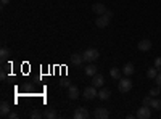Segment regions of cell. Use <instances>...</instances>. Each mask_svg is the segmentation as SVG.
Wrapping results in <instances>:
<instances>
[{
    "label": "cell",
    "instance_id": "obj_1",
    "mask_svg": "<svg viewBox=\"0 0 161 119\" xmlns=\"http://www.w3.org/2000/svg\"><path fill=\"white\" fill-rule=\"evenodd\" d=\"M111 18H113V11H110V10H106L105 15H98V16L95 18V24H97V28H100V29L106 28V26L110 24Z\"/></svg>",
    "mask_w": 161,
    "mask_h": 119
},
{
    "label": "cell",
    "instance_id": "obj_2",
    "mask_svg": "<svg viewBox=\"0 0 161 119\" xmlns=\"http://www.w3.org/2000/svg\"><path fill=\"white\" fill-rule=\"evenodd\" d=\"M118 89H119L121 94H127V92L132 89V81L129 79V76L121 77V79H119V82H118Z\"/></svg>",
    "mask_w": 161,
    "mask_h": 119
},
{
    "label": "cell",
    "instance_id": "obj_3",
    "mask_svg": "<svg viewBox=\"0 0 161 119\" xmlns=\"http://www.w3.org/2000/svg\"><path fill=\"white\" fill-rule=\"evenodd\" d=\"M82 55H84V60L87 63H93V61H97V58L100 57V51L97 48H87Z\"/></svg>",
    "mask_w": 161,
    "mask_h": 119
},
{
    "label": "cell",
    "instance_id": "obj_4",
    "mask_svg": "<svg viewBox=\"0 0 161 119\" xmlns=\"http://www.w3.org/2000/svg\"><path fill=\"white\" fill-rule=\"evenodd\" d=\"M136 116H137L139 119H150V117H152V110H150V106H145V105H142V106L137 110Z\"/></svg>",
    "mask_w": 161,
    "mask_h": 119
},
{
    "label": "cell",
    "instance_id": "obj_5",
    "mask_svg": "<svg viewBox=\"0 0 161 119\" xmlns=\"http://www.w3.org/2000/svg\"><path fill=\"white\" fill-rule=\"evenodd\" d=\"M97 95H98V90H97V87H93V85L86 87V90H84V98H86V100H93Z\"/></svg>",
    "mask_w": 161,
    "mask_h": 119
},
{
    "label": "cell",
    "instance_id": "obj_6",
    "mask_svg": "<svg viewBox=\"0 0 161 119\" xmlns=\"http://www.w3.org/2000/svg\"><path fill=\"white\" fill-rule=\"evenodd\" d=\"M73 117H74V119H87V117H89V110L84 108V106H79V108H76Z\"/></svg>",
    "mask_w": 161,
    "mask_h": 119
},
{
    "label": "cell",
    "instance_id": "obj_7",
    "mask_svg": "<svg viewBox=\"0 0 161 119\" xmlns=\"http://www.w3.org/2000/svg\"><path fill=\"white\" fill-rule=\"evenodd\" d=\"M93 116H95L97 119H108L110 117V111L106 108H95V111H93Z\"/></svg>",
    "mask_w": 161,
    "mask_h": 119
},
{
    "label": "cell",
    "instance_id": "obj_8",
    "mask_svg": "<svg viewBox=\"0 0 161 119\" xmlns=\"http://www.w3.org/2000/svg\"><path fill=\"white\" fill-rule=\"evenodd\" d=\"M103 84H105V79H103V76L102 74H95V76H92V85L93 87H97V89H102L103 87Z\"/></svg>",
    "mask_w": 161,
    "mask_h": 119
},
{
    "label": "cell",
    "instance_id": "obj_9",
    "mask_svg": "<svg viewBox=\"0 0 161 119\" xmlns=\"http://www.w3.org/2000/svg\"><path fill=\"white\" fill-rule=\"evenodd\" d=\"M92 10H93V13L98 16V15H105L106 13V7L103 5V3H100V2H97V3H93L92 5Z\"/></svg>",
    "mask_w": 161,
    "mask_h": 119
},
{
    "label": "cell",
    "instance_id": "obj_10",
    "mask_svg": "<svg viewBox=\"0 0 161 119\" xmlns=\"http://www.w3.org/2000/svg\"><path fill=\"white\" fill-rule=\"evenodd\" d=\"M137 47H139L140 51H148V50H152V41H148V39H143V41L139 42Z\"/></svg>",
    "mask_w": 161,
    "mask_h": 119
},
{
    "label": "cell",
    "instance_id": "obj_11",
    "mask_svg": "<svg viewBox=\"0 0 161 119\" xmlns=\"http://www.w3.org/2000/svg\"><path fill=\"white\" fill-rule=\"evenodd\" d=\"M102 101H106V100H110V97H111V90L110 89H100L98 90V95H97Z\"/></svg>",
    "mask_w": 161,
    "mask_h": 119
},
{
    "label": "cell",
    "instance_id": "obj_12",
    "mask_svg": "<svg viewBox=\"0 0 161 119\" xmlns=\"http://www.w3.org/2000/svg\"><path fill=\"white\" fill-rule=\"evenodd\" d=\"M68 97H69L71 100H76V98L79 97V89H77L76 85H69V87H68Z\"/></svg>",
    "mask_w": 161,
    "mask_h": 119
},
{
    "label": "cell",
    "instance_id": "obj_13",
    "mask_svg": "<svg viewBox=\"0 0 161 119\" xmlns=\"http://www.w3.org/2000/svg\"><path fill=\"white\" fill-rule=\"evenodd\" d=\"M97 69H98V68H97L93 63H89V64L86 66V76H90V77L95 76V74H97Z\"/></svg>",
    "mask_w": 161,
    "mask_h": 119
},
{
    "label": "cell",
    "instance_id": "obj_14",
    "mask_svg": "<svg viewBox=\"0 0 161 119\" xmlns=\"http://www.w3.org/2000/svg\"><path fill=\"white\" fill-rule=\"evenodd\" d=\"M8 114H10V105L7 101H2V105H0V116L7 117Z\"/></svg>",
    "mask_w": 161,
    "mask_h": 119
},
{
    "label": "cell",
    "instance_id": "obj_15",
    "mask_svg": "<svg viewBox=\"0 0 161 119\" xmlns=\"http://www.w3.org/2000/svg\"><path fill=\"white\" fill-rule=\"evenodd\" d=\"M71 61H73V64H76V66H80L86 60H84V55H80V53H74L73 57H71Z\"/></svg>",
    "mask_w": 161,
    "mask_h": 119
},
{
    "label": "cell",
    "instance_id": "obj_16",
    "mask_svg": "<svg viewBox=\"0 0 161 119\" xmlns=\"http://www.w3.org/2000/svg\"><path fill=\"white\" fill-rule=\"evenodd\" d=\"M134 71H136V69H134V64H132V63H126V64L123 66V74H124V76H132Z\"/></svg>",
    "mask_w": 161,
    "mask_h": 119
},
{
    "label": "cell",
    "instance_id": "obj_17",
    "mask_svg": "<svg viewBox=\"0 0 161 119\" xmlns=\"http://www.w3.org/2000/svg\"><path fill=\"white\" fill-rule=\"evenodd\" d=\"M121 74H123V69H119V68H113L110 69V76H111V79H116V81H119L121 79Z\"/></svg>",
    "mask_w": 161,
    "mask_h": 119
},
{
    "label": "cell",
    "instance_id": "obj_18",
    "mask_svg": "<svg viewBox=\"0 0 161 119\" xmlns=\"http://www.w3.org/2000/svg\"><path fill=\"white\" fill-rule=\"evenodd\" d=\"M44 117H47V119H55V117H57V111L53 110V108H47V110L44 111Z\"/></svg>",
    "mask_w": 161,
    "mask_h": 119
},
{
    "label": "cell",
    "instance_id": "obj_19",
    "mask_svg": "<svg viewBox=\"0 0 161 119\" xmlns=\"http://www.w3.org/2000/svg\"><path fill=\"white\" fill-rule=\"evenodd\" d=\"M158 69L155 68V66H153V68H148V69H147V77H148V79H155L156 76H158Z\"/></svg>",
    "mask_w": 161,
    "mask_h": 119
},
{
    "label": "cell",
    "instance_id": "obj_20",
    "mask_svg": "<svg viewBox=\"0 0 161 119\" xmlns=\"http://www.w3.org/2000/svg\"><path fill=\"white\" fill-rule=\"evenodd\" d=\"M152 108L156 111H161V98H153L152 101Z\"/></svg>",
    "mask_w": 161,
    "mask_h": 119
},
{
    "label": "cell",
    "instance_id": "obj_21",
    "mask_svg": "<svg viewBox=\"0 0 161 119\" xmlns=\"http://www.w3.org/2000/svg\"><path fill=\"white\" fill-rule=\"evenodd\" d=\"M0 57H2V60H7L10 57V51L7 47H2V50H0Z\"/></svg>",
    "mask_w": 161,
    "mask_h": 119
},
{
    "label": "cell",
    "instance_id": "obj_22",
    "mask_svg": "<svg viewBox=\"0 0 161 119\" xmlns=\"http://www.w3.org/2000/svg\"><path fill=\"white\" fill-rule=\"evenodd\" d=\"M31 117H32V119H40V117H44V113H40V111L36 108V110L31 113Z\"/></svg>",
    "mask_w": 161,
    "mask_h": 119
},
{
    "label": "cell",
    "instance_id": "obj_23",
    "mask_svg": "<svg viewBox=\"0 0 161 119\" xmlns=\"http://www.w3.org/2000/svg\"><path fill=\"white\" fill-rule=\"evenodd\" d=\"M159 94H161V87H158V85H156V87L150 89V95H152V97H158Z\"/></svg>",
    "mask_w": 161,
    "mask_h": 119
},
{
    "label": "cell",
    "instance_id": "obj_24",
    "mask_svg": "<svg viewBox=\"0 0 161 119\" xmlns=\"http://www.w3.org/2000/svg\"><path fill=\"white\" fill-rule=\"evenodd\" d=\"M152 101H153V97H152V95H148V97H145V98L142 100V103L145 105V106H150V108H152Z\"/></svg>",
    "mask_w": 161,
    "mask_h": 119
},
{
    "label": "cell",
    "instance_id": "obj_25",
    "mask_svg": "<svg viewBox=\"0 0 161 119\" xmlns=\"http://www.w3.org/2000/svg\"><path fill=\"white\" fill-rule=\"evenodd\" d=\"M155 68H156L158 71H161V57L155 60Z\"/></svg>",
    "mask_w": 161,
    "mask_h": 119
},
{
    "label": "cell",
    "instance_id": "obj_26",
    "mask_svg": "<svg viewBox=\"0 0 161 119\" xmlns=\"http://www.w3.org/2000/svg\"><path fill=\"white\" fill-rule=\"evenodd\" d=\"M60 85H61V87H69V85H71V82L68 81V79H63V81L60 82Z\"/></svg>",
    "mask_w": 161,
    "mask_h": 119
},
{
    "label": "cell",
    "instance_id": "obj_27",
    "mask_svg": "<svg viewBox=\"0 0 161 119\" xmlns=\"http://www.w3.org/2000/svg\"><path fill=\"white\" fill-rule=\"evenodd\" d=\"M155 81H156V85H158V87H161V71H159V73H158V76L155 77Z\"/></svg>",
    "mask_w": 161,
    "mask_h": 119
},
{
    "label": "cell",
    "instance_id": "obj_28",
    "mask_svg": "<svg viewBox=\"0 0 161 119\" xmlns=\"http://www.w3.org/2000/svg\"><path fill=\"white\" fill-rule=\"evenodd\" d=\"M8 117H10V119H18V113H15V111H10Z\"/></svg>",
    "mask_w": 161,
    "mask_h": 119
},
{
    "label": "cell",
    "instance_id": "obj_29",
    "mask_svg": "<svg viewBox=\"0 0 161 119\" xmlns=\"http://www.w3.org/2000/svg\"><path fill=\"white\" fill-rule=\"evenodd\" d=\"M0 3H2V5H8L10 0H0Z\"/></svg>",
    "mask_w": 161,
    "mask_h": 119
},
{
    "label": "cell",
    "instance_id": "obj_30",
    "mask_svg": "<svg viewBox=\"0 0 161 119\" xmlns=\"http://www.w3.org/2000/svg\"><path fill=\"white\" fill-rule=\"evenodd\" d=\"M5 77H7V74H5V71H2V74H0V79H2V81H3Z\"/></svg>",
    "mask_w": 161,
    "mask_h": 119
},
{
    "label": "cell",
    "instance_id": "obj_31",
    "mask_svg": "<svg viewBox=\"0 0 161 119\" xmlns=\"http://www.w3.org/2000/svg\"><path fill=\"white\" fill-rule=\"evenodd\" d=\"M134 117H137L136 114H127V119H134Z\"/></svg>",
    "mask_w": 161,
    "mask_h": 119
}]
</instances>
